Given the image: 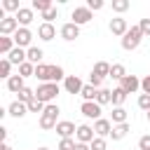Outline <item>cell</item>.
<instances>
[{
	"instance_id": "9a60e30c",
	"label": "cell",
	"mask_w": 150,
	"mask_h": 150,
	"mask_svg": "<svg viewBox=\"0 0 150 150\" xmlns=\"http://www.w3.org/2000/svg\"><path fill=\"white\" fill-rule=\"evenodd\" d=\"M14 16H16V21H19V26H21V28H28V23H30V21L35 19V16H33V9H30V7H21V9H19V12L14 14Z\"/></svg>"
},
{
	"instance_id": "c3c4849f",
	"label": "cell",
	"mask_w": 150,
	"mask_h": 150,
	"mask_svg": "<svg viewBox=\"0 0 150 150\" xmlns=\"http://www.w3.org/2000/svg\"><path fill=\"white\" fill-rule=\"evenodd\" d=\"M0 150H12V148H9L7 143H2V148H0Z\"/></svg>"
},
{
	"instance_id": "2e32d148",
	"label": "cell",
	"mask_w": 150,
	"mask_h": 150,
	"mask_svg": "<svg viewBox=\"0 0 150 150\" xmlns=\"http://www.w3.org/2000/svg\"><path fill=\"white\" fill-rule=\"evenodd\" d=\"M38 38L45 40V42L54 40V38H56V28H54V23H40V28H38Z\"/></svg>"
},
{
	"instance_id": "bcb514c9",
	"label": "cell",
	"mask_w": 150,
	"mask_h": 150,
	"mask_svg": "<svg viewBox=\"0 0 150 150\" xmlns=\"http://www.w3.org/2000/svg\"><path fill=\"white\" fill-rule=\"evenodd\" d=\"M141 89H143V94H150V75H145L141 80Z\"/></svg>"
},
{
	"instance_id": "f35d334b",
	"label": "cell",
	"mask_w": 150,
	"mask_h": 150,
	"mask_svg": "<svg viewBox=\"0 0 150 150\" xmlns=\"http://www.w3.org/2000/svg\"><path fill=\"white\" fill-rule=\"evenodd\" d=\"M2 9H7V12H19L21 7H19V0H5V2H2Z\"/></svg>"
},
{
	"instance_id": "d4e9b609",
	"label": "cell",
	"mask_w": 150,
	"mask_h": 150,
	"mask_svg": "<svg viewBox=\"0 0 150 150\" xmlns=\"http://www.w3.org/2000/svg\"><path fill=\"white\" fill-rule=\"evenodd\" d=\"M96 103L98 105H105V103H112V91L110 89H98V94H96Z\"/></svg>"
},
{
	"instance_id": "ee69618b",
	"label": "cell",
	"mask_w": 150,
	"mask_h": 150,
	"mask_svg": "<svg viewBox=\"0 0 150 150\" xmlns=\"http://www.w3.org/2000/svg\"><path fill=\"white\" fill-rule=\"evenodd\" d=\"M87 7L91 12H98V9H103V0H87Z\"/></svg>"
},
{
	"instance_id": "f1b7e54d",
	"label": "cell",
	"mask_w": 150,
	"mask_h": 150,
	"mask_svg": "<svg viewBox=\"0 0 150 150\" xmlns=\"http://www.w3.org/2000/svg\"><path fill=\"white\" fill-rule=\"evenodd\" d=\"M110 68H112L110 63H105V61H98V63L94 66V70H91V73H96V75H101V77H105V75L110 77Z\"/></svg>"
},
{
	"instance_id": "b9f144b4",
	"label": "cell",
	"mask_w": 150,
	"mask_h": 150,
	"mask_svg": "<svg viewBox=\"0 0 150 150\" xmlns=\"http://www.w3.org/2000/svg\"><path fill=\"white\" fill-rule=\"evenodd\" d=\"M89 84H91V87H96V89H101L103 77H101V75H96V73H91V75H89Z\"/></svg>"
},
{
	"instance_id": "4dcf8cb0",
	"label": "cell",
	"mask_w": 150,
	"mask_h": 150,
	"mask_svg": "<svg viewBox=\"0 0 150 150\" xmlns=\"http://www.w3.org/2000/svg\"><path fill=\"white\" fill-rule=\"evenodd\" d=\"M54 5H52V0H33V5H30V9H38V12H47V9H52Z\"/></svg>"
},
{
	"instance_id": "8d00e7d4",
	"label": "cell",
	"mask_w": 150,
	"mask_h": 150,
	"mask_svg": "<svg viewBox=\"0 0 150 150\" xmlns=\"http://www.w3.org/2000/svg\"><path fill=\"white\" fill-rule=\"evenodd\" d=\"M75 145H77V141H75V138H61L59 150H75Z\"/></svg>"
},
{
	"instance_id": "e575fe53",
	"label": "cell",
	"mask_w": 150,
	"mask_h": 150,
	"mask_svg": "<svg viewBox=\"0 0 150 150\" xmlns=\"http://www.w3.org/2000/svg\"><path fill=\"white\" fill-rule=\"evenodd\" d=\"M45 108H47V105H45L40 98H33V101L28 103V112H45Z\"/></svg>"
},
{
	"instance_id": "52a82bcc",
	"label": "cell",
	"mask_w": 150,
	"mask_h": 150,
	"mask_svg": "<svg viewBox=\"0 0 150 150\" xmlns=\"http://www.w3.org/2000/svg\"><path fill=\"white\" fill-rule=\"evenodd\" d=\"M12 38H14L16 47H21V49H23V47H28V49H30V40H33V33H30L28 28H19V30H16Z\"/></svg>"
},
{
	"instance_id": "7dc6e473",
	"label": "cell",
	"mask_w": 150,
	"mask_h": 150,
	"mask_svg": "<svg viewBox=\"0 0 150 150\" xmlns=\"http://www.w3.org/2000/svg\"><path fill=\"white\" fill-rule=\"evenodd\" d=\"M75 150H91V145H89V143H77Z\"/></svg>"
},
{
	"instance_id": "4fadbf2b",
	"label": "cell",
	"mask_w": 150,
	"mask_h": 150,
	"mask_svg": "<svg viewBox=\"0 0 150 150\" xmlns=\"http://www.w3.org/2000/svg\"><path fill=\"white\" fill-rule=\"evenodd\" d=\"M7 59H9V63H12V66H21V63H26V61H28V54H26V49L14 47V49L7 54Z\"/></svg>"
},
{
	"instance_id": "4316f807",
	"label": "cell",
	"mask_w": 150,
	"mask_h": 150,
	"mask_svg": "<svg viewBox=\"0 0 150 150\" xmlns=\"http://www.w3.org/2000/svg\"><path fill=\"white\" fill-rule=\"evenodd\" d=\"M35 77L45 84V82H49V66H45V63H40V66H35Z\"/></svg>"
},
{
	"instance_id": "9c48e42d",
	"label": "cell",
	"mask_w": 150,
	"mask_h": 150,
	"mask_svg": "<svg viewBox=\"0 0 150 150\" xmlns=\"http://www.w3.org/2000/svg\"><path fill=\"white\" fill-rule=\"evenodd\" d=\"M127 30H129V26H127V19H122V16H115V19H110V33H112V35H120V38H124V35H127Z\"/></svg>"
},
{
	"instance_id": "7a4b0ae2",
	"label": "cell",
	"mask_w": 150,
	"mask_h": 150,
	"mask_svg": "<svg viewBox=\"0 0 150 150\" xmlns=\"http://www.w3.org/2000/svg\"><path fill=\"white\" fill-rule=\"evenodd\" d=\"M56 96H59V84L56 82H45V84H40L35 89V98H40L45 105H49Z\"/></svg>"
},
{
	"instance_id": "603a6c76",
	"label": "cell",
	"mask_w": 150,
	"mask_h": 150,
	"mask_svg": "<svg viewBox=\"0 0 150 150\" xmlns=\"http://www.w3.org/2000/svg\"><path fill=\"white\" fill-rule=\"evenodd\" d=\"M110 77H112V80H120V82H122V80L127 77V68H124L122 63H112V68H110Z\"/></svg>"
},
{
	"instance_id": "484cf974",
	"label": "cell",
	"mask_w": 150,
	"mask_h": 150,
	"mask_svg": "<svg viewBox=\"0 0 150 150\" xmlns=\"http://www.w3.org/2000/svg\"><path fill=\"white\" fill-rule=\"evenodd\" d=\"M127 101V91L122 89V87H117V89H112V105L115 108H122V103Z\"/></svg>"
},
{
	"instance_id": "d6986e66",
	"label": "cell",
	"mask_w": 150,
	"mask_h": 150,
	"mask_svg": "<svg viewBox=\"0 0 150 150\" xmlns=\"http://www.w3.org/2000/svg\"><path fill=\"white\" fill-rule=\"evenodd\" d=\"M23 87H26V84H23V77H21V75H12V77L7 80V89H9L12 94H19Z\"/></svg>"
},
{
	"instance_id": "83f0119b",
	"label": "cell",
	"mask_w": 150,
	"mask_h": 150,
	"mask_svg": "<svg viewBox=\"0 0 150 150\" xmlns=\"http://www.w3.org/2000/svg\"><path fill=\"white\" fill-rule=\"evenodd\" d=\"M96 94H98V89H96V87H91V84H84V87H82V91H80V96H82L84 101H96Z\"/></svg>"
},
{
	"instance_id": "1f68e13d",
	"label": "cell",
	"mask_w": 150,
	"mask_h": 150,
	"mask_svg": "<svg viewBox=\"0 0 150 150\" xmlns=\"http://www.w3.org/2000/svg\"><path fill=\"white\" fill-rule=\"evenodd\" d=\"M33 98H35V91H33V89H28V87H23V89L19 91V98H16V101H21V103H26V105H28Z\"/></svg>"
},
{
	"instance_id": "ac0fdd59",
	"label": "cell",
	"mask_w": 150,
	"mask_h": 150,
	"mask_svg": "<svg viewBox=\"0 0 150 150\" xmlns=\"http://www.w3.org/2000/svg\"><path fill=\"white\" fill-rule=\"evenodd\" d=\"M26 112H28V105L21 103V101H12L9 108H7V115H12V117H23Z\"/></svg>"
},
{
	"instance_id": "cb8c5ba5",
	"label": "cell",
	"mask_w": 150,
	"mask_h": 150,
	"mask_svg": "<svg viewBox=\"0 0 150 150\" xmlns=\"http://www.w3.org/2000/svg\"><path fill=\"white\" fill-rule=\"evenodd\" d=\"M68 75L63 73L61 66H49V82H59V80H66Z\"/></svg>"
},
{
	"instance_id": "d6a6232c",
	"label": "cell",
	"mask_w": 150,
	"mask_h": 150,
	"mask_svg": "<svg viewBox=\"0 0 150 150\" xmlns=\"http://www.w3.org/2000/svg\"><path fill=\"white\" fill-rule=\"evenodd\" d=\"M9 70H12V63H9V59L5 56V59H0V77H5V80H9L12 75H9Z\"/></svg>"
},
{
	"instance_id": "ab89813d",
	"label": "cell",
	"mask_w": 150,
	"mask_h": 150,
	"mask_svg": "<svg viewBox=\"0 0 150 150\" xmlns=\"http://www.w3.org/2000/svg\"><path fill=\"white\" fill-rule=\"evenodd\" d=\"M89 145H91V150H108V145H105V138H98V136H96V138H94Z\"/></svg>"
},
{
	"instance_id": "7402d4cb",
	"label": "cell",
	"mask_w": 150,
	"mask_h": 150,
	"mask_svg": "<svg viewBox=\"0 0 150 150\" xmlns=\"http://www.w3.org/2000/svg\"><path fill=\"white\" fill-rule=\"evenodd\" d=\"M16 47V42H14V38H9V35H5V38H0V54H9L12 49Z\"/></svg>"
},
{
	"instance_id": "74e56055",
	"label": "cell",
	"mask_w": 150,
	"mask_h": 150,
	"mask_svg": "<svg viewBox=\"0 0 150 150\" xmlns=\"http://www.w3.org/2000/svg\"><path fill=\"white\" fill-rule=\"evenodd\" d=\"M138 108L145 110V112H150V94H141L138 96Z\"/></svg>"
},
{
	"instance_id": "f6af8a7d",
	"label": "cell",
	"mask_w": 150,
	"mask_h": 150,
	"mask_svg": "<svg viewBox=\"0 0 150 150\" xmlns=\"http://www.w3.org/2000/svg\"><path fill=\"white\" fill-rule=\"evenodd\" d=\"M138 28H141V33H143V35H150V16H148V19H141Z\"/></svg>"
},
{
	"instance_id": "f546056e",
	"label": "cell",
	"mask_w": 150,
	"mask_h": 150,
	"mask_svg": "<svg viewBox=\"0 0 150 150\" xmlns=\"http://www.w3.org/2000/svg\"><path fill=\"white\" fill-rule=\"evenodd\" d=\"M127 122V110L124 108H112V127Z\"/></svg>"
},
{
	"instance_id": "ba28073f",
	"label": "cell",
	"mask_w": 150,
	"mask_h": 150,
	"mask_svg": "<svg viewBox=\"0 0 150 150\" xmlns=\"http://www.w3.org/2000/svg\"><path fill=\"white\" fill-rule=\"evenodd\" d=\"M96 131H94V127H89V124H80L77 127V134H75V138H77V143H91L96 136H94Z\"/></svg>"
},
{
	"instance_id": "ffe728a7",
	"label": "cell",
	"mask_w": 150,
	"mask_h": 150,
	"mask_svg": "<svg viewBox=\"0 0 150 150\" xmlns=\"http://www.w3.org/2000/svg\"><path fill=\"white\" fill-rule=\"evenodd\" d=\"M127 134H129V124H127V122H124V124H115L112 131H110V138H112V141H122Z\"/></svg>"
},
{
	"instance_id": "681fc988",
	"label": "cell",
	"mask_w": 150,
	"mask_h": 150,
	"mask_svg": "<svg viewBox=\"0 0 150 150\" xmlns=\"http://www.w3.org/2000/svg\"><path fill=\"white\" fill-rule=\"evenodd\" d=\"M38 150H49V148H38Z\"/></svg>"
},
{
	"instance_id": "836d02e7",
	"label": "cell",
	"mask_w": 150,
	"mask_h": 150,
	"mask_svg": "<svg viewBox=\"0 0 150 150\" xmlns=\"http://www.w3.org/2000/svg\"><path fill=\"white\" fill-rule=\"evenodd\" d=\"M19 75H21V77H28V75H35V66H33L30 61H26V63H21V66H19Z\"/></svg>"
},
{
	"instance_id": "5bb4252c",
	"label": "cell",
	"mask_w": 150,
	"mask_h": 150,
	"mask_svg": "<svg viewBox=\"0 0 150 150\" xmlns=\"http://www.w3.org/2000/svg\"><path fill=\"white\" fill-rule=\"evenodd\" d=\"M56 134H59L61 138H73V136L77 134V127H75L73 122H59V124H56Z\"/></svg>"
},
{
	"instance_id": "7bdbcfd3",
	"label": "cell",
	"mask_w": 150,
	"mask_h": 150,
	"mask_svg": "<svg viewBox=\"0 0 150 150\" xmlns=\"http://www.w3.org/2000/svg\"><path fill=\"white\" fill-rule=\"evenodd\" d=\"M138 150H150V134L138 138Z\"/></svg>"
},
{
	"instance_id": "7c38bea8",
	"label": "cell",
	"mask_w": 150,
	"mask_h": 150,
	"mask_svg": "<svg viewBox=\"0 0 150 150\" xmlns=\"http://www.w3.org/2000/svg\"><path fill=\"white\" fill-rule=\"evenodd\" d=\"M61 38L63 40H75V38H80V26H75L73 21H68V23H63L61 26Z\"/></svg>"
},
{
	"instance_id": "5b68a950",
	"label": "cell",
	"mask_w": 150,
	"mask_h": 150,
	"mask_svg": "<svg viewBox=\"0 0 150 150\" xmlns=\"http://www.w3.org/2000/svg\"><path fill=\"white\" fill-rule=\"evenodd\" d=\"M21 26H19V21H16V16H5L2 21H0V35L5 38V35H14L16 30H19Z\"/></svg>"
},
{
	"instance_id": "6da1fadb",
	"label": "cell",
	"mask_w": 150,
	"mask_h": 150,
	"mask_svg": "<svg viewBox=\"0 0 150 150\" xmlns=\"http://www.w3.org/2000/svg\"><path fill=\"white\" fill-rule=\"evenodd\" d=\"M59 105L56 103H49L47 108H45V112L40 115V129H45V131H49V129H56V117H59Z\"/></svg>"
},
{
	"instance_id": "60d3db41",
	"label": "cell",
	"mask_w": 150,
	"mask_h": 150,
	"mask_svg": "<svg viewBox=\"0 0 150 150\" xmlns=\"http://www.w3.org/2000/svg\"><path fill=\"white\" fill-rule=\"evenodd\" d=\"M59 16V12H56V7H52V9H47L45 14H42V19H45V23H52L54 19Z\"/></svg>"
},
{
	"instance_id": "f907efd6",
	"label": "cell",
	"mask_w": 150,
	"mask_h": 150,
	"mask_svg": "<svg viewBox=\"0 0 150 150\" xmlns=\"http://www.w3.org/2000/svg\"><path fill=\"white\" fill-rule=\"evenodd\" d=\"M148 122H150V112H148Z\"/></svg>"
},
{
	"instance_id": "277c9868",
	"label": "cell",
	"mask_w": 150,
	"mask_h": 150,
	"mask_svg": "<svg viewBox=\"0 0 150 150\" xmlns=\"http://www.w3.org/2000/svg\"><path fill=\"white\" fill-rule=\"evenodd\" d=\"M70 21H73L75 26L89 23V21H91V9H89V7H75L73 14H70Z\"/></svg>"
},
{
	"instance_id": "d590c367",
	"label": "cell",
	"mask_w": 150,
	"mask_h": 150,
	"mask_svg": "<svg viewBox=\"0 0 150 150\" xmlns=\"http://www.w3.org/2000/svg\"><path fill=\"white\" fill-rule=\"evenodd\" d=\"M112 9H115L117 14L127 12V9H129V0H112Z\"/></svg>"
},
{
	"instance_id": "44dd1931",
	"label": "cell",
	"mask_w": 150,
	"mask_h": 150,
	"mask_svg": "<svg viewBox=\"0 0 150 150\" xmlns=\"http://www.w3.org/2000/svg\"><path fill=\"white\" fill-rule=\"evenodd\" d=\"M26 54H28V61H30L33 66H40V61H42V56H45V52H42L40 47H30V49H26Z\"/></svg>"
},
{
	"instance_id": "8fae6325",
	"label": "cell",
	"mask_w": 150,
	"mask_h": 150,
	"mask_svg": "<svg viewBox=\"0 0 150 150\" xmlns=\"http://www.w3.org/2000/svg\"><path fill=\"white\" fill-rule=\"evenodd\" d=\"M94 131H96V136L98 138H105V136H110V131H112V122L110 120H96L94 122Z\"/></svg>"
},
{
	"instance_id": "30bf717a",
	"label": "cell",
	"mask_w": 150,
	"mask_h": 150,
	"mask_svg": "<svg viewBox=\"0 0 150 150\" xmlns=\"http://www.w3.org/2000/svg\"><path fill=\"white\" fill-rule=\"evenodd\" d=\"M63 87H66V91H68V94H80L84 84H82V80H80L77 75H68V77L63 80Z\"/></svg>"
},
{
	"instance_id": "3957f363",
	"label": "cell",
	"mask_w": 150,
	"mask_h": 150,
	"mask_svg": "<svg viewBox=\"0 0 150 150\" xmlns=\"http://www.w3.org/2000/svg\"><path fill=\"white\" fill-rule=\"evenodd\" d=\"M145 35L141 33V28L138 26H131L129 30H127V35L122 38V49H127V52H131V49H136L138 45H141V40H143Z\"/></svg>"
},
{
	"instance_id": "8992f818",
	"label": "cell",
	"mask_w": 150,
	"mask_h": 150,
	"mask_svg": "<svg viewBox=\"0 0 150 150\" xmlns=\"http://www.w3.org/2000/svg\"><path fill=\"white\" fill-rule=\"evenodd\" d=\"M80 112H82L84 117H89V120H101V105H98L96 101H84V103L80 105Z\"/></svg>"
},
{
	"instance_id": "e0dca14e",
	"label": "cell",
	"mask_w": 150,
	"mask_h": 150,
	"mask_svg": "<svg viewBox=\"0 0 150 150\" xmlns=\"http://www.w3.org/2000/svg\"><path fill=\"white\" fill-rule=\"evenodd\" d=\"M127 94H134V91H138L141 89V80L136 77V75H127L124 80H122V84H120Z\"/></svg>"
}]
</instances>
